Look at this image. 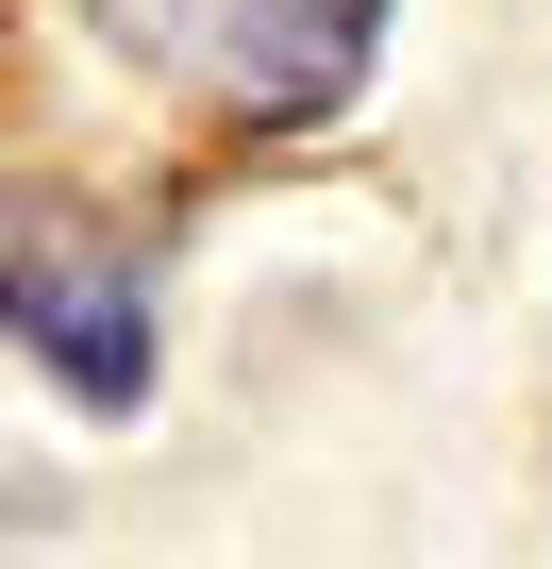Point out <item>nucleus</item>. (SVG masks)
<instances>
[{"mask_svg":"<svg viewBox=\"0 0 552 569\" xmlns=\"http://www.w3.org/2000/svg\"><path fill=\"white\" fill-rule=\"evenodd\" d=\"M0 319H18V352H34L84 419H134V402H151V369H168V336H151V268H134L118 234H68V218H34V234H18V268H0Z\"/></svg>","mask_w":552,"mask_h":569,"instance_id":"1","label":"nucleus"},{"mask_svg":"<svg viewBox=\"0 0 552 569\" xmlns=\"http://www.w3.org/2000/svg\"><path fill=\"white\" fill-rule=\"evenodd\" d=\"M369 51H385V0H234L218 18V84L251 101V134H319L369 101Z\"/></svg>","mask_w":552,"mask_h":569,"instance_id":"2","label":"nucleus"}]
</instances>
